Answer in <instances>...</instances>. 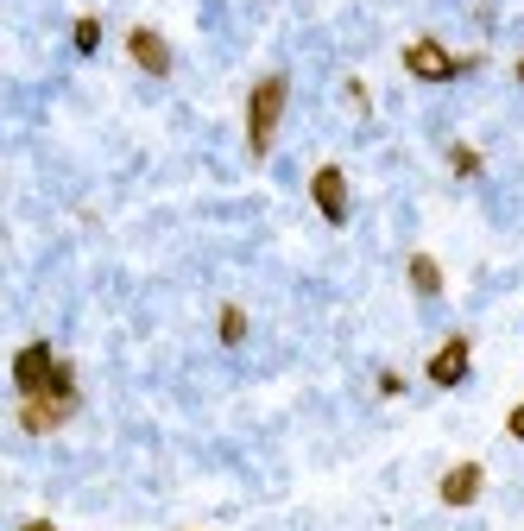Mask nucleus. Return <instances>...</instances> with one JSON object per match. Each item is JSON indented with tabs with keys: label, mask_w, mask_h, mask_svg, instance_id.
Returning a JSON list of instances; mask_svg holds the SVG:
<instances>
[{
	"label": "nucleus",
	"mask_w": 524,
	"mask_h": 531,
	"mask_svg": "<svg viewBox=\"0 0 524 531\" xmlns=\"http://www.w3.org/2000/svg\"><path fill=\"white\" fill-rule=\"evenodd\" d=\"M285 95L291 83L285 76H266V83H253V102H247V146L266 159L272 140H278V114H285Z\"/></svg>",
	"instance_id": "nucleus-1"
},
{
	"label": "nucleus",
	"mask_w": 524,
	"mask_h": 531,
	"mask_svg": "<svg viewBox=\"0 0 524 531\" xmlns=\"http://www.w3.org/2000/svg\"><path fill=\"white\" fill-rule=\"evenodd\" d=\"M70 411H76V392H26V399H19V424H26L32 437H51Z\"/></svg>",
	"instance_id": "nucleus-2"
},
{
	"label": "nucleus",
	"mask_w": 524,
	"mask_h": 531,
	"mask_svg": "<svg viewBox=\"0 0 524 531\" xmlns=\"http://www.w3.org/2000/svg\"><path fill=\"white\" fill-rule=\"evenodd\" d=\"M57 354H51V342H32V348H19L13 354V386H19V399H26V392H45L51 380H57Z\"/></svg>",
	"instance_id": "nucleus-3"
},
{
	"label": "nucleus",
	"mask_w": 524,
	"mask_h": 531,
	"mask_svg": "<svg viewBox=\"0 0 524 531\" xmlns=\"http://www.w3.org/2000/svg\"><path fill=\"white\" fill-rule=\"evenodd\" d=\"M405 70L417 76V83H449L461 64H455V51L436 45V38H417V45H405Z\"/></svg>",
	"instance_id": "nucleus-4"
},
{
	"label": "nucleus",
	"mask_w": 524,
	"mask_h": 531,
	"mask_svg": "<svg viewBox=\"0 0 524 531\" xmlns=\"http://www.w3.org/2000/svg\"><path fill=\"white\" fill-rule=\"evenodd\" d=\"M310 196H316V209L329 215V222H348V177H341L335 165H322L310 177Z\"/></svg>",
	"instance_id": "nucleus-5"
},
{
	"label": "nucleus",
	"mask_w": 524,
	"mask_h": 531,
	"mask_svg": "<svg viewBox=\"0 0 524 531\" xmlns=\"http://www.w3.org/2000/svg\"><path fill=\"white\" fill-rule=\"evenodd\" d=\"M468 336H449V342H442L436 354H430V380L436 386H461V380H468Z\"/></svg>",
	"instance_id": "nucleus-6"
},
{
	"label": "nucleus",
	"mask_w": 524,
	"mask_h": 531,
	"mask_svg": "<svg viewBox=\"0 0 524 531\" xmlns=\"http://www.w3.org/2000/svg\"><path fill=\"white\" fill-rule=\"evenodd\" d=\"M127 51H133V64H139V70H152V76H165V70H171V51H165V38H158L152 26H133V32H127Z\"/></svg>",
	"instance_id": "nucleus-7"
},
{
	"label": "nucleus",
	"mask_w": 524,
	"mask_h": 531,
	"mask_svg": "<svg viewBox=\"0 0 524 531\" xmlns=\"http://www.w3.org/2000/svg\"><path fill=\"white\" fill-rule=\"evenodd\" d=\"M480 462H455L449 475H442V506H474L480 500Z\"/></svg>",
	"instance_id": "nucleus-8"
},
{
	"label": "nucleus",
	"mask_w": 524,
	"mask_h": 531,
	"mask_svg": "<svg viewBox=\"0 0 524 531\" xmlns=\"http://www.w3.org/2000/svg\"><path fill=\"white\" fill-rule=\"evenodd\" d=\"M411 291L417 298H436L442 291V266L430 260V253H411Z\"/></svg>",
	"instance_id": "nucleus-9"
},
{
	"label": "nucleus",
	"mask_w": 524,
	"mask_h": 531,
	"mask_svg": "<svg viewBox=\"0 0 524 531\" xmlns=\"http://www.w3.org/2000/svg\"><path fill=\"white\" fill-rule=\"evenodd\" d=\"M221 342H228V348H240V342H247V310H240V304H228V310H221Z\"/></svg>",
	"instance_id": "nucleus-10"
},
{
	"label": "nucleus",
	"mask_w": 524,
	"mask_h": 531,
	"mask_svg": "<svg viewBox=\"0 0 524 531\" xmlns=\"http://www.w3.org/2000/svg\"><path fill=\"white\" fill-rule=\"evenodd\" d=\"M76 51H102V26H95V19H76Z\"/></svg>",
	"instance_id": "nucleus-11"
},
{
	"label": "nucleus",
	"mask_w": 524,
	"mask_h": 531,
	"mask_svg": "<svg viewBox=\"0 0 524 531\" xmlns=\"http://www.w3.org/2000/svg\"><path fill=\"white\" fill-rule=\"evenodd\" d=\"M449 165H455L461 177H474V171H480V152H474V146H455V152H449Z\"/></svg>",
	"instance_id": "nucleus-12"
},
{
	"label": "nucleus",
	"mask_w": 524,
	"mask_h": 531,
	"mask_svg": "<svg viewBox=\"0 0 524 531\" xmlns=\"http://www.w3.org/2000/svg\"><path fill=\"white\" fill-rule=\"evenodd\" d=\"M506 430H512L518 443H524V405H512V418H506Z\"/></svg>",
	"instance_id": "nucleus-13"
},
{
	"label": "nucleus",
	"mask_w": 524,
	"mask_h": 531,
	"mask_svg": "<svg viewBox=\"0 0 524 531\" xmlns=\"http://www.w3.org/2000/svg\"><path fill=\"white\" fill-rule=\"evenodd\" d=\"M19 531H57V525L51 519H32V525H19Z\"/></svg>",
	"instance_id": "nucleus-14"
},
{
	"label": "nucleus",
	"mask_w": 524,
	"mask_h": 531,
	"mask_svg": "<svg viewBox=\"0 0 524 531\" xmlns=\"http://www.w3.org/2000/svg\"><path fill=\"white\" fill-rule=\"evenodd\" d=\"M518 83H524V57H518Z\"/></svg>",
	"instance_id": "nucleus-15"
}]
</instances>
